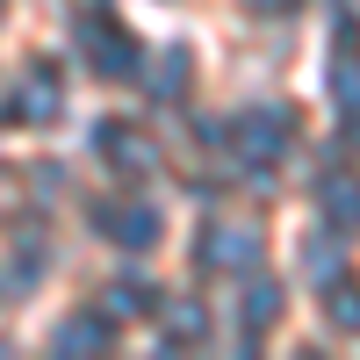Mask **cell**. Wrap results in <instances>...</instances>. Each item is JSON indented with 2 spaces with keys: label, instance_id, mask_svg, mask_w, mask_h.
<instances>
[{
  "label": "cell",
  "instance_id": "6da1fadb",
  "mask_svg": "<svg viewBox=\"0 0 360 360\" xmlns=\"http://www.w3.org/2000/svg\"><path fill=\"white\" fill-rule=\"evenodd\" d=\"M79 37L94 44L101 72H137V44H130V37H123V29H115L108 15H86V22H79Z\"/></svg>",
  "mask_w": 360,
  "mask_h": 360
},
{
  "label": "cell",
  "instance_id": "7a4b0ae2",
  "mask_svg": "<svg viewBox=\"0 0 360 360\" xmlns=\"http://www.w3.org/2000/svg\"><path fill=\"white\" fill-rule=\"evenodd\" d=\"M108 231H115V245H152V209H108V217H101Z\"/></svg>",
  "mask_w": 360,
  "mask_h": 360
}]
</instances>
